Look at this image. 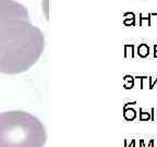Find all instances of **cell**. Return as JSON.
Wrapping results in <instances>:
<instances>
[{
	"label": "cell",
	"instance_id": "obj_1",
	"mask_svg": "<svg viewBox=\"0 0 157 147\" xmlns=\"http://www.w3.org/2000/svg\"><path fill=\"white\" fill-rule=\"evenodd\" d=\"M45 38L29 19L14 17L0 22V72L19 74L27 71L42 56Z\"/></svg>",
	"mask_w": 157,
	"mask_h": 147
},
{
	"label": "cell",
	"instance_id": "obj_2",
	"mask_svg": "<svg viewBox=\"0 0 157 147\" xmlns=\"http://www.w3.org/2000/svg\"><path fill=\"white\" fill-rule=\"evenodd\" d=\"M46 129L33 115L25 111L0 113V147H44Z\"/></svg>",
	"mask_w": 157,
	"mask_h": 147
},
{
	"label": "cell",
	"instance_id": "obj_3",
	"mask_svg": "<svg viewBox=\"0 0 157 147\" xmlns=\"http://www.w3.org/2000/svg\"><path fill=\"white\" fill-rule=\"evenodd\" d=\"M14 17L29 19L26 8L13 0H0V22Z\"/></svg>",
	"mask_w": 157,
	"mask_h": 147
},
{
	"label": "cell",
	"instance_id": "obj_4",
	"mask_svg": "<svg viewBox=\"0 0 157 147\" xmlns=\"http://www.w3.org/2000/svg\"><path fill=\"white\" fill-rule=\"evenodd\" d=\"M150 54V47L147 44H141L140 46L137 47V55L141 58H146Z\"/></svg>",
	"mask_w": 157,
	"mask_h": 147
},
{
	"label": "cell",
	"instance_id": "obj_5",
	"mask_svg": "<svg viewBox=\"0 0 157 147\" xmlns=\"http://www.w3.org/2000/svg\"><path fill=\"white\" fill-rule=\"evenodd\" d=\"M140 26H151V13L144 17L141 13L140 14Z\"/></svg>",
	"mask_w": 157,
	"mask_h": 147
},
{
	"label": "cell",
	"instance_id": "obj_6",
	"mask_svg": "<svg viewBox=\"0 0 157 147\" xmlns=\"http://www.w3.org/2000/svg\"><path fill=\"white\" fill-rule=\"evenodd\" d=\"M124 117L127 120L129 121H132L135 119V117H136V112H135L134 109H127V108H124Z\"/></svg>",
	"mask_w": 157,
	"mask_h": 147
},
{
	"label": "cell",
	"instance_id": "obj_7",
	"mask_svg": "<svg viewBox=\"0 0 157 147\" xmlns=\"http://www.w3.org/2000/svg\"><path fill=\"white\" fill-rule=\"evenodd\" d=\"M125 48V57H128L129 55H131V57H134V46L133 45H125L124 46Z\"/></svg>",
	"mask_w": 157,
	"mask_h": 147
},
{
	"label": "cell",
	"instance_id": "obj_8",
	"mask_svg": "<svg viewBox=\"0 0 157 147\" xmlns=\"http://www.w3.org/2000/svg\"><path fill=\"white\" fill-rule=\"evenodd\" d=\"M125 81H127V84H125V88H132L134 87V77L133 76H125Z\"/></svg>",
	"mask_w": 157,
	"mask_h": 147
},
{
	"label": "cell",
	"instance_id": "obj_9",
	"mask_svg": "<svg viewBox=\"0 0 157 147\" xmlns=\"http://www.w3.org/2000/svg\"><path fill=\"white\" fill-rule=\"evenodd\" d=\"M140 120L144 121V120H150L151 119V115L148 112H144L142 111V109H140Z\"/></svg>",
	"mask_w": 157,
	"mask_h": 147
},
{
	"label": "cell",
	"instance_id": "obj_10",
	"mask_svg": "<svg viewBox=\"0 0 157 147\" xmlns=\"http://www.w3.org/2000/svg\"><path fill=\"white\" fill-rule=\"evenodd\" d=\"M123 24L127 26H135V20H124Z\"/></svg>",
	"mask_w": 157,
	"mask_h": 147
},
{
	"label": "cell",
	"instance_id": "obj_11",
	"mask_svg": "<svg viewBox=\"0 0 157 147\" xmlns=\"http://www.w3.org/2000/svg\"><path fill=\"white\" fill-rule=\"evenodd\" d=\"M124 20H135V14L133 12H127L124 14Z\"/></svg>",
	"mask_w": 157,
	"mask_h": 147
},
{
	"label": "cell",
	"instance_id": "obj_12",
	"mask_svg": "<svg viewBox=\"0 0 157 147\" xmlns=\"http://www.w3.org/2000/svg\"><path fill=\"white\" fill-rule=\"evenodd\" d=\"M154 51H157V45H155L154 46Z\"/></svg>",
	"mask_w": 157,
	"mask_h": 147
},
{
	"label": "cell",
	"instance_id": "obj_13",
	"mask_svg": "<svg viewBox=\"0 0 157 147\" xmlns=\"http://www.w3.org/2000/svg\"><path fill=\"white\" fill-rule=\"evenodd\" d=\"M154 57L155 58H157V51H154Z\"/></svg>",
	"mask_w": 157,
	"mask_h": 147
}]
</instances>
